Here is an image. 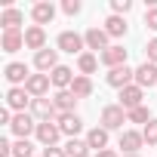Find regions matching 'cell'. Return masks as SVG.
I'll return each mask as SVG.
<instances>
[{
  "mask_svg": "<svg viewBox=\"0 0 157 157\" xmlns=\"http://www.w3.org/2000/svg\"><path fill=\"white\" fill-rule=\"evenodd\" d=\"M99 62L108 65V71H111V68H120V65H126V49L114 43V46H108V49L99 56Z\"/></svg>",
  "mask_w": 157,
  "mask_h": 157,
  "instance_id": "18",
  "label": "cell"
},
{
  "mask_svg": "<svg viewBox=\"0 0 157 157\" xmlns=\"http://www.w3.org/2000/svg\"><path fill=\"white\" fill-rule=\"evenodd\" d=\"M126 123V111L120 108V105H105L102 108V126L111 132V129H120Z\"/></svg>",
  "mask_w": 157,
  "mask_h": 157,
  "instance_id": "6",
  "label": "cell"
},
{
  "mask_svg": "<svg viewBox=\"0 0 157 157\" xmlns=\"http://www.w3.org/2000/svg\"><path fill=\"white\" fill-rule=\"evenodd\" d=\"M142 145H145V136H142L139 129H123V132H120V148H123V154H139Z\"/></svg>",
  "mask_w": 157,
  "mask_h": 157,
  "instance_id": "15",
  "label": "cell"
},
{
  "mask_svg": "<svg viewBox=\"0 0 157 157\" xmlns=\"http://www.w3.org/2000/svg\"><path fill=\"white\" fill-rule=\"evenodd\" d=\"M52 102H56L59 114H71V111H74V105H77V96H74L71 90H59V93L52 96Z\"/></svg>",
  "mask_w": 157,
  "mask_h": 157,
  "instance_id": "23",
  "label": "cell"
},
{
  "mask_svg": "<svg viewBox=\"0 0 157 157\" xmlns=\"http://www.w3.org/2000/svg\"><path fill=\"white\" fill-rule=\"evenodd\" d=\"M31 114L37 123H46V120H59V108L52 99H34L31 102Z\"/></svg>",
  "mask_w": 157,
  "mask_h": 157,
  "instance_id": "5",
  "label": "cell"
},
{
  "mask_svg": "<svg viewBox=\"0 0 157 157\" xmlns=\"http://www.w3.org/2000/svg\"><path fill=\"white\" fill-rule=\"evenodd\" d=\"M49 86H52L49 74H31V77H28V83H25V90L31 93V99H46Z\"/></svg>",
  "mask_w": 157,
  "mask_h": 157,
  "instance_id": "9",
  "label": "cell"
},
{
  "mask_svg": "<svg viewBox=\"0 0 157 157\" xmlns=\"http://www.w3.org/2000/svg\"><path fill=\"white\" fill-rule=\"evenodd\" d=\"M96 157H120V154H117V151H111V148H105V151H99Z\"/></svg>",
  "mask_w": 157,
  "mask_h": 157,
  "instance_id": "38",
  "label": "cell"
},
{
  "mask_svg": "<svg viewBox=\"0 0 157 157\" xmlns=\"http://www.w3.org/2000/svg\"><path fill=\"white\" fill-rule=\"evenodd\" d=\"M77 68H80L83 77H90V74L99 68V56H96V52H83V56H77Z\"/></svg>",
  "mask_w": 157,
  "mask_h": 157,
  "instance_id": "27",
  "label": "cell"
},
{
  "mask_svg": "<svg viewBox=\"0 0 157 157\" xmlns=\"http://www.w3.org/2000/svg\"><path fill=\"white\" fill-rule=\"evenodd\" d=\"M43 157H68L65 148H43Z\"/></svg>",
  "mask_w": 157,
  "mask_h": 157,
  "instance_id": "35",
  "label": "cell"
},
{
  "mask_svg": "<svg viewBox=\"0 0 157 157\" xmlns=\"http://www.w3.org/2000/svg\"><path fill=\"white\" fill-rule=\"evenodd\" d=\"M123 157H139V154H123Z\"/></svg>",
  "mask_w": 157,
  "mask_h": 157,
  "instance_id": "39",
  "label": "cell"
},
{
  "mask_svg": "<svg viewBox=\"0 0 157 157\" xmlns=\"http://www.w3.org/2000/svg\"><path fill=\"white\" fill-rule=\"evenodd\" d=\"M56 46L62 49V52H77V56H83V49H86V40H83V34H77V31H62L59 34V40H56Z\"/></svg>",
  "mask_w": 157,
  "mask_h": 157,
  "instance_id": "3",
  "label": "cell"
},
{
  "mask_svg": "<svg viewBox=\"0 0 157 157\" xmlns=\"http://www.w3.org/2000/svg\"><path fill=\"white\" fill-rule=\"evenodd\" d=\"M62 10H65L68 16H77V13H80V0H65Z\"/></svg>",
  "mask_w": 157,
  "mask_h": 157,
  "instance_id": "34",
  "label": "cell"
},
{
  "mask_svg": "<svg viewBox=\"0 0 157 157\" xmlns=\"http://www.w3.org/2000/svg\"><path fill=\"white\" fill-rule=\"evenodd\" d=\"M74 77H77V74H74V71H71L68 65H59V68H56V71L49 74V80H52V86H56V90H71Z\"/></svg>",
  "mask_w": 157,
  "mask_h": 157,
  "instance_id": "19",
  "label": "cell"
},
{
  "mask_svg": "<svg viewBox=\"0 0 157 157\" xmlns=\"http://www.w3.org/2000/svg\"><path fill=\"white\" fill-rule=\"evenodd\" d=\"M142 136H145V145H157V117L142 126Z\"/></svg>",
  "mask_w": 157,
  "mask_h": 157,
  "instance_id": "30",
  "label": "cell"
},
{
  "mask_svg": "<svg viewBox=\"0 0 157 157\" xmlns=\"http://www.w3.org/2000/svg\"><path fill=\"white\" fill-rule=\"evenodd\" d=\"M22 22H25V16H22V10H16V6H6L3 13H0V25H3V31H19Z\"/></svg>",
  "mask_w": 157,
  "mask_h": 157,
  "instance_id": "21",
  "label": "cell"
},
{
  "mask_svg": "<svg viewBox=\"0 0 157 157\" xmlns=\"http://www.w3.org/2000/svg\"><path fill=\"white\" fill-rule=\"evenodd\" d=\"M83 40H86V49H93V52H105L108 49V31L105 28H90L86 34H83Z\"/></svg>",
  "mask_w": 157,
  "mask_h": 157,
  "instance_id": "11",
  "label": "cell"
},
{
  "mask_svg": "<svg viewBox=\"0 0 157 157\" xmlns=\"http://www.w3.org/2000/svg\"><path fill=\"white\" fill-rule=\"evenodd\" d=\"M0 123H3V126L13 123V111H10V108H0Z\"/></svg>",
  "mask_w": 157,
  "mask_h": 157,
  "instance_id": "37",
  "label": "cell"
},
{
  "mask_svg": "<svg viewBox=\"0 0 157 157\" xmlns=\"http://www.w3.org/2000/svg\"><path fill=\"white\" fill-rule=\"evenodd\" d=\"M145 56H148L145 62H151V65H157V37H151V40H148V46H145Z\"/></svg>",
  "mask_w": 157,
  "mask_h": 157,
  "instance_id": "33",
  "label": "cell"
},
{
  "mask_svg": "<svg viewBox=\"0 0 157 157\" xmlns=\"http://www.w3.org/2000/svg\"><path fill=\"white\" fill-rule=\"evenodd\" d=\"M105 80H108V86H114V90H126V86L136 83V68H129V65L111 68V71L105 74Z\"/></svg>",
  "mask_w": 157,
  "mask_h": 157,
  "instance_id": "1",
  "label": "cell"
},
{
  "mask_svg": "<svg viewBox=\"0 0 157 157\" xmlns=\"http://www.w3.org/2000/svg\"><path fill=\"white\" fill-rule=\"evenodd\" d=\"M0 157H13V145L6 139H0Z\"/></svg>",
  "mask_w": 157,
  "mask_h": 157,
  "instance_id": "36",
  "label": "cell"
},
{
  "mask_svg": "<svg viewBox=\"0 0 157 157\" xmlns=\"http://www.w3.org/2000/svg\"><path fill=\"white\" fill-rule=\"evenodd\" d=\"M13 157H34V145H31L28 139H19V142L13 145Z\"/></svg>",
  "mask_w": 157,
  "mask_h": 157,
  "instance_id": "29",
  "label": "cell"
},
{
  "mask_svg": "<svg viewBox=\"0 0 157 157\" xmlns=\"http://www.w3.org/2000/svg\"><path fill=\"white\" fill-rule=\"evenodd\" d=\"M31 19H34V25H49L52 19H56V6L49 3V0H40V3H34L31 6Z\"/></svg>",
  "mask_w": 157,
  "mask_h": 157,
  "instance_id": "13",
  "label": "cell"
},
{
  "mask_svg": "<svg viewBox=\"0 0 157 157\" xmlns=\"http://www.w3.org/2000/svg\"><path fill=\"white\" fill-rule=\"evenodd\" d=\"M105 31H108V37H123L126 34V22H123V16H108L105 19Z\"/></svg>",
  "mask_w": 157,
  "mask_h": 157,
  "instance_id": "26",
  "label": "cell"
},
{
  "mask_svg": "<svg viewBox=\"0 0 157 157\" xmlns=\"http://www.w3.org/2000/svg\"><path fill=\"white\" fill-rule=\"evenodd\" d=\"M56 123H59L62 136H68V139H77V132L83 129V120L77 117L74 111H71V114H59V120H56Z\"/></svg>",
  "mask_w": 157,
  "mask_h": 157,
  "instance_id": "12",
  "label": "cell"
},
{
  "mask_svg": "<svg viewBox=\"0 0 157 157\" xmlns=\"http://www.w3.org/2000/svg\"><path fill=\"white\" fill-rule=\"evenodd\" d=\"M90 151H93V148L86 145V139H68V142H65V154H68V157H86Z\"/></svg>",
  "mask_w": 157,
  "mask_h": 157,
  "instance_id": "24",
  "label": "cell"
},
{
  "mask_svg": "<svg viewBox=\"0 0 157 157\" xmlns=\"http://www.w3.org/2000/svg\"><path fill=\"white\" fill-rule=\"evenodd\" d=\"M142 99H145V90L142 86H126V90H120V108L123 111H132V108H139L142 105Z\"/></svg>",
  "mask_w": 157,
  "mask_h": 157,
  "instance_id": "14",
  "label": "cell"
},
{
  "mask_svg": "<svg viewBox=\"0 0 157 157\" xmlns=\"http://www.w3.org/2000/svg\"><path fill=\"white\" fill-rule=\"evenodd\" d=\"M71 93H74L77 99L93 96V80H90V77H83V74H77V77H74V83H71Z\"/></svg>",
  "mask_w": 157,
  "mask_h": 157,
  "instance_id": "25",
  "label": "cell"
},
{
  "mask_svg": "<svg viewBox=\"0 0 157 157\" xmlns=\"http://www.w3.org/2000/svg\"><path fill=\"white\" fill-rule=\"evenodd\" d=\"M145 28H148V31H157V6L145 10Z\"/></svg>",
  "mask_w": 157,
  "mask_h": 157,
  "instance_id": "32",
  "label": "cell"
},
{
  "mask_svg": "<svg viewBox=\"0 0 157 157\" xmlns=\"http://www.w3.org/2000/svg\"><path fill=\"white\" fill-rule=\"evenodd\" d=\"M37 142L43 145V148H56V142H59V136H62V129H59V123L56 120H46V123H37Z\"/></svg>",
  "mask_w": 157,
  "mask_h": 157,
  "instance_id": "7",
  "label": "cell"
},
{
  "mask_svg": "<svg viewBox=\"0 0 157 157\" xmlns=\"http://www.w3.org/2000/svg\"><path fill=\"white\" fill-rule=\"evenodd\" d=\"M22 46H25V31H3V37H0L3 52H19Z\"/></svg>",
  "mask_w": 157,
  "mask_h": 157,
  "instance_id": "20",
  "label": "cell"
},
{
  "mask_svg": "<svg viewBox=\"0 0 157 157\" xmlns=\"http://www.w3.org/2000/svg\"><path fill=\"white\" fill-rule=\"evenodd\" d=\"M111 10H114V16H126L132 10V0H111Z\"/></svg>",
  "mask_w": 157,
  "mask_h": 157,
  "instance_id": "31",
  "label": "cell"
},
{
  "mask_svg": "<svg viewBox=\"0 0 157 157\" xmlns=\"http://www.w3.org/2000/svg\"><path fill=\"white\" fill-rule=\"evenodd\" d=\"M31 93L25 90V86H10V93H6V108L13 111V114H22V111H31Z\"/></svg>",
  "mask_w": 157,
  "mask_h": 157,
  "instance_id": "2",
  "label": "cell"
},
{
  "mask_svg": "<svg viewBox=\"0 0 157 157\" xmlns=\"http://www.w3.org/2000/svg\"><path fill=\"white\" fill-rule=\"evenodd\" d=\"M86 145H90L96 154L105 151V148H108V129H105V126H93V129L86 132Z\"/></svg>",
  "mask_w": 157,
  "mask_h": 157,
  "instance_id": "22",
  "label": "cell"
},
{
  "mask_svg": "<svg viewBox=\"0 0 157 157\" xmlns=\"http://www.w3.org/2000/svg\"><path fill=\"white\" fill-rule=\"evenodd\" d=\"M126 120H129V123H142V126H145V123H151L154 117L148 114V108H145V105H139V108L126 111Z\"/></svg>",
  "mask_w": 157,
  "mask_h": 157,
  "instance_id": "28",
  "label": "cell"
},
{
  "mask_svg": "<svg viewBox=\"0 0 157 157\" xmlns=\"http://www.w3.org/2000/svg\"><path fill=\"white\" fill-rule=\"evenodd\" d=\"M34 68L40 74H52L59 68V49H40V52H34Z\"/></svg>",
  "mask_w": 157,
  "mask_h": 157,
  "instance_id": "8",
  "label": "cell"
},
{
  "mask_svg": "<svg viewBox=\"0 0 157 157\" xmlns=\"http://www.w3.org/2000/svg\"><path fill=\"white\" fill-rule=\"evenodd\" d=\"M136 86H157V65H151V62H142L139 68H136Z\"/></svg>",
  "mask_w": 157,
  "mask_h": 157,
  "instance_id": "16",
  "label": "cell"
},
{
  "mask_svg": "<svg viewBox=\"0 0 157 157\" xmlns=\"http://www.w3.org/2000/svg\"><path fill=\"white\" fill-rule=\"evenodd\" d=\"M25 46H28V49H34V52L46 49V31H43L40 25H31V28H25Z\"/></svg>",
  "mask_w": 157,
  "mask_h": 157,
  "instance_id": "17",
  "label": "cell"
},
{
  "mask_svg": "<svg viewBox=\"0 0 157 157\" xmlns=\"http://www.w3.org/2000/svg\"><path fill=\"white\" fill-rule=\"evenodd\" d=\"M10 129L16 132V139H28L31 132H37V120H34V114H31V111H22V114H13Z\"/></svg>",
  "mask_w": 157,
  "mask_h": 157,
  "instance_id": "4",
  "label": "cell"
},
{
  "mask_svg": "<svg viewBox=\"0 0 157 157\" xmlns=\"http://www.w3.org/2000/svg\"><path fill=\"white\" fill-rule=\"evenodd\" d=\"M3 77H6L13 86H25L31 74H28V65H25V62H10V65L3 68Z\"/></svg>",
  "mask_w": 157,
  "mask_h": 157,
  "instance_id": "10",
  "label": "cell"
}]
</instances>
